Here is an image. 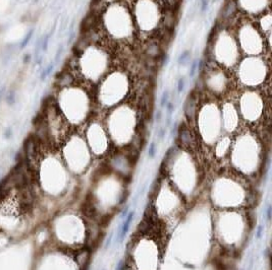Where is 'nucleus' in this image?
I'll return each mask as SVG.
<instances>
[{
	"label": "nucleus",
	"instance_id": "5",
	"mask_svg": "<svg viewBox=\"0 0 272 270\" xmlns=\"http://www.w3.org/2000/svg\"><path fill=\"white\" fill-rule=\"evenodd\" d=\"M32 36H33V30H30V33L26 36V38L23 39V42L20 43V48H22V49H23V48H25L27 45H28L29 42H30V39L32 38Z\"/></svg>",
	"mask_w": 272,
	"mask_h": 270
},
{
	"label": "nucleus",
	"instance_id": "4",
	"mask_svg": "<svg viewBox=\"0 0 272 270\" xmlns=\"http://www.w3.org/2000/svg\"><path fill=\"white\" fill-rule=\"evenodd\" d=\"M190 55V53H189V51H186V52H183L182 55H181V57L178 58V63L181 64V65H185V64L188 62V60H189V56Z\"/></svg>",
	"mask_w": 272,
	"mask_h": 270
},
{
	"label": "nucleus",
	"instance_id": "11",
	"mask_svg": "<svg viewBox=\"0 0 272 270\" xmlns=\"http://www.w3.org/2000/svg\"><path fill=\"white\" fill-rule=\"evenodd\" d=\"M4 90H1L0 91V103H1V100H2V98L4 97Z\"/></svg>",
	"mask_w": 272,
	"mask_h": 270
},
{
	"label": "nucleus",
	"instance_id": "8",
	"mask_svg": "<svg viewBox=\"0 0 272 270\" xmlns=\"http://www.w3.org/2000/svg\"><path fill=\"white\" fill-rule=\"evenodd\" d=\"M155 119L157 122H160L161 119H162V112L161 111H158L157 113H156V116H155Z\"/></svg>",
	"mask_w": 272,
	"mask_h": 270
},
{
	"label": "nucleus",
	"instance_id": "9",
	"mask_svg": "<svg viewBox=\"0 0 272 270\" xmlns=\"http://www.w3.org/2000/svg\"><path fill=\"white\" fill-rule=\"evenodd\" d=\"M154 152H155V144H154V143H152L150 150H149V153L151 155V156H153V155H154Z\"/></svg>",
	"mask_w": 272,
	"mask_h": 270
},
{
	"label": "nucleus",
	"instance_id": "1",
	"mask_svg": "<svg viewBox=\"0 0 272 270\" xmlns=\"http://www.w3.org/2000/svg\"><path fill=\"white\" fill-rule=\"evenodd\" d=\"M132 216H134V211H131L130 214H128V218L125 220V223L123 224V225H122V228H121V234H120V240H122L124 237V235L127 234V232L128 230V227H130V224L132 223Z\"/></svg>",
	"mask_w": 272,
	"mask_h": 270
},
{
	"label": "nucleus",
	"instance_id": "10",
	"mask_svg": "<svg viewBox=\"0 0 272 270\" xmlns=\"http://www.w3.org/2000/svg\"><path fill=\"white\" fill-rule=\"evenodd\" d=\"M30 60H31V55L30 54H27V55L23 57V63H28Z\"/></svg>",
	"mask_w": 272,
	"mask_h": 270
},
{
	"label": "nucleus",
	"instance_id": "3",
	"mask_svg": "<svg viewBox=\"0 0 272 270\" xmlns=\"http://www.w3.org/2000/svg\"><path fill=\"white\" fill-rule=\"evenodd\" d=\"M168 99H169V91H164L161 95L160 99V106L161 107H164V106L168 103Z\"/></svg>",
	"mask_w": 272,
	"mask_h": 270
},
{
	"label": "nucleus",
	"instance_id": "7",
	"mask_svg": "<svg viewBox=\"0 0 272 270\" xmlns=\"http://www.w3.org/2000/svg\"><path fill=\"white\" fill-rule=\"evenodd\" d=\"M197 66H198L197 61H194V62L192 63V65H191V69H190V76H191V77H193L194 75H195L196 70H197Z\"/></svg>",
	"mask_w": 272,
	"mask_h": 270
},
{
	"label": "nucleus",
	"instance_id": "2",
	"mask_svg": "<svg viewBox=\"0 0 272 270\" xmlns=\"http://www.w3.org/2000/svg\"><path fill=\"white\" fill-rule=\"evenodd\" d=\"M5 101L9 106H13L16 102V93L15 90H9L5 94Z\"/></svg>",
	"mask_w": 272,
	"mask_h": 270
},
{
	"label": "nucleus",
	"instance_id": "6",
	"mask_svg": "<svg viewBox=\"0 0 272 270\" xmlns=\"http://www.w3.org/2000/svg\"><path fill=\"white\" fill-rule=\"evenodd\" d=\"M185 85H186L185 78H181V79L178 80V93H182V91L185 90Z\"/></svg>",
	"mask_w": 272,
	"mask_h": 270
}]
</instances>
